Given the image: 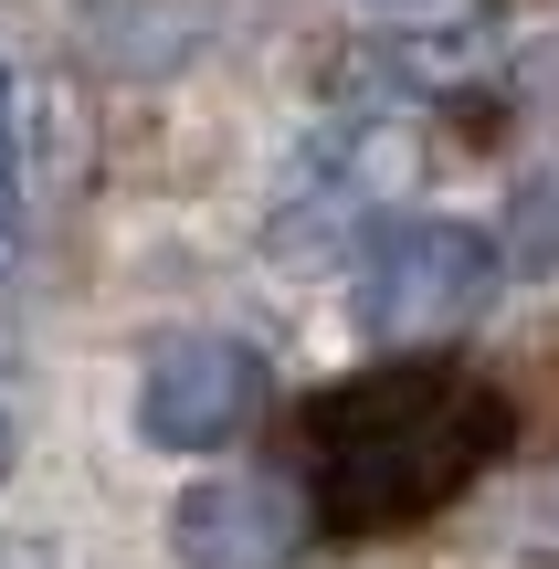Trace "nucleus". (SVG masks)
Here are the masks:
<instances>
[{"instance_id":"nucleus-2","label":"nucleus","mask_w":559,"mask_h":569,"mask_svg":"<svg viewBox=\"0 0 559 569\" xmlns=\"http://www.w3.org/2000/svg\"><path fill=\"white\" fill-rule=\"evenodd\" d=\"M507 284V232L486 222H455V211H412V222H380L359 243V274H349V317L370 348H443L497 306Z\"/></svg>"},{"instance_id":"nucleus-6","label":"nucleus","mask_w":559,"mask_h":569,"mask_svg":"<svg viewBox=\"0 0 559 569\" xmlns=\"http://www.w3.org/2000/svg\"><path fill=\"white\" fill-rule=\"evenodd\" d=\"M507 63V21L476 11V21H412V32H380L349 53L359 96H465V84H497Z\"/></svg>"},{"instance_id":"nucleus-3","label":"nucleus","mask_w":559,"mask_h":569,"mask_svg":"<svg viewBox=\"0 0 559 569\" xmlns=\"http://www.w3.org/2000/svg\"><path fill=\"white\" fill-rule=\"evenodd\" d=\"M412 180V138L380 117H338L328 138L296 148L286 190H274V264H338V253H359L380 222H391V190Z\"/></svg>"},{"instance_id":"nucleus-4","label":"nucleus","mask_w":559,"mask_h":569,"mask_svg":"<svg viewBox=\"0 0 559 569\" xmlns=\"http://www.w3.org/2000/svg\"><path fill=\"white\" fill-rule=\"evenodd\" d=\"M264 411V359L222 327H180V338L148 348V380H138V432L159 453H222L232 432Z\"/></svg>"},{"instance_id":"nucleus-8","label":"nucleus","mask_w":559,"mask_h":569,"mask_svg":"<svg viewBox=\"0 0 559 569\" xmlns=\"http://www.w3.org/2000/svg\"><path fill=\"white\" fill-rule=\"evenodd\" d=\"M21 253V148H11V96H0V274Z\"/></svg>"},{"instance_id":"nucleus-7","label":"nucleus","mask_w":559,"mask_h":569,"mask_svg":"<svg viewBox=\"0 0 559 569\" xmlns=\"http://www.w3.org/2000/svg\"><path fill=\"white\" fill-rule=\"evenodd\" d=\"M507 264H518V274H549V264H559V169H539V180L518 190V222H507Z\"/></svg>"},{"instance_id":"nucleus-9","label":"nucleus","mask_w":559,"mask_h":569,"mask_svg":"<svg viewBox=\"0 0 559 569\" xmlns=\"http://www.w3.org/2000/svg\"><path fill=\"white\" fill-rule=\"evenodd\" d=\"M0 475H11V411H0Z\"/></svg>"},{"instance_id":"nucleus-1","label":"nucleus","mask_w":559,"mask_h":569,"mask_svg":"<svg viewBox=\"0 0 559 569\" xmlns=\"http://www.w3.org/2000/svg\"><path fill=\"white\" fill-rule=\"evenodd\" d=\"M507 443V401L465 369L391 359L307 411V496L328 538H380L455 507Z\"/></svg>"},{"instance_id":"nucleus-5","label":"nucleus","mask_w":559,"mask_h":569,"mask_svg":"<svg viewBox=\"0 0 559 569\" xmlns=\"http://www.w3.org/2000/svg\"><path fill=\"white\" fill-rule=\"evenodd\" d=\"M317 528V496H296L286 475H201L169 507V549L180 569H286Z\"/></svg>"}]
</instances>
